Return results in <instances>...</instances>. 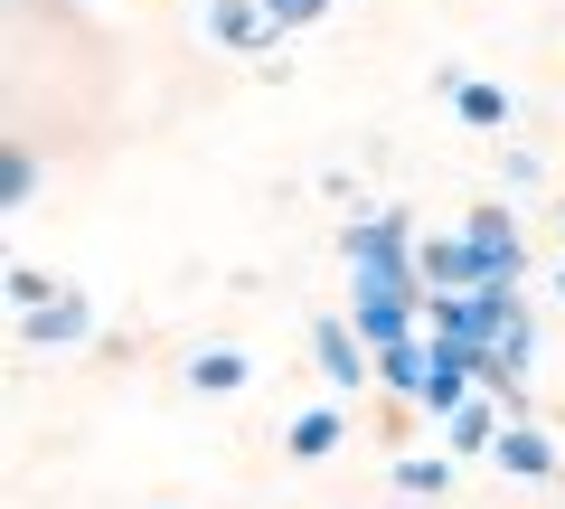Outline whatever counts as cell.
I'll list each match as a JSON object with an SVG mask.
<instances>
[{"label":"cell","instance_id":"7","mask_svg":"<svg viewBox=\"0 0 565 509\" xmlns=\"http://www.w3.org/2000/svg\"><path fill=\"white\" fill-rule=\"evenodd\" d=\"M264 10H274V20H321L330 0H264Z\"/></svg>","mask_w":565,"mask_h":509},{"label":"cell","instance_id":"6","mask_svg":"<svg viewBox=\"0 0 565 509\" xmlns=\"http://www.w3.org/2000/svg\"><path fill=\"white\" fill-rule=\"evenodd\" d=\"M500 453H509V471H546V444H537V434H509Z\"/></svg>","mask_w":565,"mask_h":509},{"label":"cell","instance_id":"1","mask_svg":"<svg viewBox=\"0 0 565 509\" xmlns=\"http://www.w3.org/2000/svg\"><path fill=\"white\" fill-rule=\"evenodd\" d=\"M207 29H217L226 47H264V39H274V10H264V0H217V20H207Z\"/></svg>","mask_w":565,"mask_h":509},{"label":"cell","instance_id":"5","mask_svg":"<svg viewBox=\"0 0 565 509\" xmlns=\"http://www.w3.org/2000/svg\"><path fill=\"white\" fill-rule=\"evenodd\" d=\"M462 114H471V123H500L509 95H500V85H462Z\"/></svg>","mask_w":565,"mask_h":509},{"label":"cell","instance_id":"3","mask_svg":"<svg viewBox=\"0 0 565 509\" xmlns=\"http://www.w3.org/2000/svg\"><path fill=\"white\" fill-rule=\"evenodd\" d=\"M340 444V415H302V425H292V453H330Z\"/></svg>","mask_w":565,"mask_h":509},{"label":"cell","instance_id":"4","mask_svg":"<svg viewBox=\"0 0 565 509\" xmlns=\"http://www.w3.org/2000/svg\"><path fill=\"white\" fill-rule=\"evenodd\" d=\"M85 311L76 303H39V321H29V340H66V330H76Z\"/></svg>","mask_w":565,"mask_h":509},{"label":"cell","instance_id":"2","mask_svg":"<svg viewBox=\"0 0 565 509\" xmlns=\"http://www.w3.org/2000/svg\"><path fill=\"white\" fill-rule=\"evenodd\" d=\"M189 378H199V388H245V359H236V349H207Z\"/></svg>","mask_w":565,"mask_h":509}]
</instances>
